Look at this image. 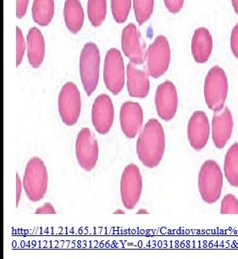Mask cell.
I'll use <instances>...</instances> for the list:
<instances>
[{"label":"cell","mask_w":238,"mask_h":259,"mask_svg":"<svg viewBox=\"0 0 238 259\" xmlns=\"http://www.w3.org/2000/svg\"><path fill=\"white\" fill-rule=\"evenodd\" d=\"M154 0H133V7L138 24L143 25L150 19L154 11Z\"/></svg>","instance_id":"cell-24"},{"label":"cell","mask_w":238,"mask_h":259,"mask_svg":"<svg viewBox=\"0 0 238 259\" xmlns=\"http://www.w3.org/2000/svg\"><path fill=\"white\" fill-rule=\"evenodd\" d=\"M107 12L106 0H88V16L91 24L94 27H100L105 20Z\"/></svg>","instance_id":"cell-23"},{"label":"cell","mask_w":238,"mask_h":259,"mask_svg":"<svg viewBox=\"0 0 238 259\" xmlns=\"http://www.w3.org/2000/svg\"><path fill=\"white\" fill-rule=\"evenodd\" d=\"M137 213L138 214H148V211L146 209H140Z\"/></svg>","instance_id":"cell-34"},{"label":"cell","mask_w":238,"mask_h":259,"mask_svg":"<svg viewBox=\"0 0 238 259\" xmlns=\"http://www.w3.org/2000/svg\"><path fill=\"white\" fill-rule=\"evenodd\" d=\"M223 188V175L220 166L214 160H207L199 174V190L206 203L214 204L220 199Z\"/></svg>","instance_id":"cell-3"},{"label":"cell","mask_w":238,"mask_h":259,"mask_svg":"<svg viewBox=\"0 0 238 259\" xmlns=\"http://www.w3.org/2000/svg\"><path fill=\"white\" fill-rule=\"evenodd\" d=\"M54 14L53 0H34L32 5V17L39 26L50 24Z\"/></svg>","instance_id":"cell-21"},{"label":"cell","mask_w":238,"mask_h":259,"mask_svg":"<svg viewBox=\"0 0 238 259\" xmlns=\"http://www.w3.org/2000/svg\"><path fill=\"white\" fill-rule=\"evenodd\" d=\"M27 57L33 68L42 65L45 55V42L39 29L32 27L27 34Z\"/></svg>","instance_id":"cell-19"},{"label":"cell","mask_w":238,"mask_h":259,"mask_svg":"<svg viewBox=\"0 0 238 259\" xmlns=\"http://www.w3.org/2000/svg\"><path fill=\"white\" fill-rule=\"evenodd\" d=\"M209 119L203 111H197L191 116L188 125V141L195 151H202L209 139Z\"/></svg>","instance_id":"cell-14"},{"label":"cell","mask_w":238,"mask_h":259,"mask_svg":"<svg viewBox=\"0 0 238 259\" xmlns=\"http://www.w3.org/2000/svg\"><path fill=\"white\" fill-rule=\"evenodd\" d=\"M114 118L111 99L105 94H102L95 99L92 109V122L96 131L100 135L108 134L111 130Z\"/></svg>","instance_id":"cell-13"},{"label":"cell","mask_w":238,"mask_h":259,"mask_svg":"<svg viewBox=\"0 0 238 259\" xmlns=\"http://www.w3.org/2000/svg\"><path fill=\"white\" fill-rule=\"evenodd\" d=\"M64 16L67 28L73 34L82 29L84 22V11L79 0H67L64 9Z\"/></svg>","instance_id":"cell-20"},{"label":"cell","mask_w":238,"mask_h":259,"mask_svg":"<svg viewBox=\"0 0 238 259\" xmlns=\"http://www.w3.org/2000/svg\"><path fill=\"white\" fill-rule=\"evenodd\" d=\"M127 90L131 97L140 99L147 97L150 90L148 73L137 68L132 62L127 66Z\"/></svg>","instance_id":"cell-17"},{"label":"cell","mask_w":238,"mask_h":259,"mask_svg":"<svg viewBox=\"0 0 238 259\" xmlns=\"http://www.w3.org/2000/svg\"><path fill=\"white\" fill-rule=\"evenodd\" d=\"M230 47L234 56L238 59V23L233 28L230 37Z\"/></svg>","instance_id":"cell-29"},{"label":"cell","mask_w":238,"mask_h":259,"mask_svg":"<svg viewBox=\"0 0 238 259\" xmlns=\"http://www.w3.org/2000/svg\"><path fill=\"white\" fill-rule=\"evenodd\" d=\"M168 11L172 14H177L182 10L184 0H164Z\"/></svg>","instance_id":"cell-28"},{"label":"cell","mask_w":238,"mask_h":259,"mask_svg":"<svg viewBox=\"0 0 238 259\" xmlns=\"http://www.w3.org/2000/svg\"><path fill=\"white\" fill-rule=\"evenodd\" d=\"M47 167L42 159L32 157L25 169L22 185L30 201L37 202L45 196L48 189Z\"/></svg>","instance_id":"cell-2"},{"label":"cell","mask_w":238,"mask_h":259,"mask_svg":"<svg viewBox=\"0 0 238 259\" xmlns=\"http://www.w3.org/2000/svg\"><path fill=\"white\" fill-rule=\"evenodd\" d=\"M103 81L110 92L117 96L125 85L124 61L117 49H110L106 54L103 66Z\"/></svg>","instance_id":"cell-8"},{"label":"cell","mask_w":238,"mask_h":259,"mask_svg":"<svg viewBox=\"0 0 238 259\" xmlns=\"http://www.w3.org/2000/svg\"><path fill=\"white\" fill-rule=\"evenodd\" d=\"M213 50V40L209 30L201 27L197 29L192 40V53L198 63H205Z\"/></svg>","instance_id":"cell-18"},{"label":"cell","mask_w":238,"mask_h":259,"mask_svg":"<svg viewBox=\"0 0 238 259\" xmlns=\"http://www.w3.org/2000/svg\"><path fill=\"white\" fill-rule=\"evenodd\" d=\"M170 61L169 42L164 36H158L147 51L148 74L159 78L167 72Z\"/></svg>","instance_id":"cell-9"},{"label":"cell","mask_w":238,"mask_h":259,"mask_svg":"<svg viewBox=\"0 0 238 259\" xmlns=\"http://www.w3.org/2000/svg\"><path fill=\"white\" fill-rule=\"evenodd\" d=\"M114 214H125V211L122 210H117L116 211H114Z\"/></svg>","instance_id":"cell-35"},{"label":"cell","mask_w":238,"mask_h":259,"mask_svg":"<svg viewBox=\"0 0 238 259\" xmlns=\"http://www.w3.org/2000/svg\"><path fill=\"white\" fill-rule=\"evenodd\" d=\"M225 177L233 187H238V143L233 144L225 154Z\"/></svg>","instance_id":"cell-22"},{"label":"cell","mask_w":238,"mask_h":259,"mask_svg":"<svg viewBox=\"0 0 238 259\" xmlns=\"http://www.w3.org/2000/svg\"><path fill=\"white\" fill-rule=\"evenodd\" d=\"M120 122L122 132L127 138H135L143 127V111L142 106L133 101L123 103L120 113Z\"/></svg>","instance_id":"cell-15"},{"label":"cell","mask_w":238,"mask_h":259,"mask_svg":"<svg viewBox=\"0 0 238 259\" xmlns=\"http://www.w3.org/2000/svg\"><path fill=\"white\" fill-rule=\"evenodd\" d=\"M21 185H22V183L20 180V177L18 175H16V204H17V206H18L20 199H21Z\"/></svg>","instance_id":"cell-32"},{"label":"cell","mask_w":238,"mask_h":259,"mask_svg":"<svg viewBox=\"0 0 238 259\" xmlns=\"http://www.w3.org/2000/svg\"><path fill=\"white\" fill-rule=\"evenodd\" d=\"M36 214H55L56 211L52 204L49 202L44 204L43 206L37 208L35 211Z\"/></svg>","instance_id":"cell-31"},{"label":"cell","mask_w":238,"mask_h":259,"mask_svg":"<svg viewBox=\"0 0 238 259\" xmlns=\"http://www.w3.org/2000/svg\"><path fill=\"white\" fill-rule=\"evenodd\" d=\"M228 95V81L224 70L220 66L212 67L204 82V98L207 106L214 111L225 107Z\"/></svg>","instance_id":"cell-4"},{"label":"cell","mask_w":238,"mask_h":259,"mask_svg":"<svg viewBox=\"0 0 238 259\" xmlns=\"http://www.w3.org/2000/svg\"><path fill=\"white\" fill-rule=\"evenodd\" d=\"M221 214H238V200L232 194H228L223 198L220 206Z\"/></svg>","instance_id":"cell-26"},{"label":"cell","mask_w":238,"mask_h":259,"mask_svg":"<svg viewBox=\"0 0 238 259\" xmlns=\"http://www.w3.org/2000/svg\"><path fill=\"white\" fill-rule=\"evenodd\" d=\"M98 145L95 135L88 127H83L77 135L76 153L82 169L90 172L94 169L98 159Z\"/></svg>","instance_id":"cell-10"},{"label":"cell","mask_w":238,"mask_h":259,"mask_svg":"<svg viewBox=\"0 0 238 259\" xmlns=\"http://www.w3.org/2000/svg\"><path fill=\"white\" fill-rule=\"evenodd\" d=\"M29 0H16V16L21 19L27 13Z\"/></svg>","instance_id":"cell-30"},{"label":"cell","mask_w":238,"mask_h":259,"mask_svg":"<svg viewBox=\"0 0 238 259\" xmlns=\"http://www.w3.org/2000/svg\"><path fill=\"white\" fill-rule=\"evenodd\" d=\"M132 7V0H111L113 17L117 23H124L127 21Z\"/></svg>","instance_id":"cell-25"},{"label":"cell","mask_w":238,"mask_h":259,"mask_svg":"<svg viewBox=\"0 0 238 259\" xmlns=\"http://www.w3.org/2000/svg\"><path fill=\"white\" fill-rule=\"evenodd\" d=\"M165 135L157 119L148 120L137 141V153L142 163L148 167H157L164 156Z\"/></svg>","instance_id":"cell-1"},{"label":"cell","mask_w":238,"mask_h":259,"mask_svg":"<svg viewBox=\"0 0 238 259\" xmlns=\"http://www.w3.org/2000/svg\"><path fill=\"white\" fill-rule=\"evenodd\" d=\"M157 113L164 121L174 118L178 108L177 91L170 81H165L157 88L155 94Z\"/></svg>","instance_id":"cell-12"},{"label":"cell","mask_w":238,"mask_h":259,"mask_svg":"<svg viewBox=\"0 0 238 259\" xmlns=\"http://www.w3.org/2000/svg\"><path fill=\"white\" fill-rule=\"evenodd\" d=\"M234 122L230 109L225 106L221 111H214L212 118V140L218 149L226 146L232 135Z\"/></svg>","instance_id":"cell-16"},{"label":"cell","mask_w":238,"mask_h":259,"mask_svg":"<svg viewBox=\"0 0 238 259\" xmlns=\"http://www.w3.org/2000/svg\"><path fill=\"white\" fill-rule=\"evenodd\" d=\"M143 191V180L139 167L131 163L125 167L121 180V196L125 207L135 208Z\"/></svg>","instance_id":"cell-7"},{"label":"cell","mask_w":238,"mask_h":259,"mask_svg":"<svg viewBox=\"0 0 238 259\" xmlns=\"http://www.w3.org/2000/svg\"><path fill=\"white\" fill-rule=\"evenodd\" d=\"M16 66H18L22 61L24 56L26 45H25L24 37L21 30L18 27H16Z\"/></svg>","instance_id":"cell-27"},{"label":"cell","mask_w":238,"mask_h":259,"mask_svg":"<svg viewBox=\"0 0 238 259\" xmlns=\"http://www.w3.org/2000/svg\"><path fill=\"white\" fill-rule=\"evenodd\" d=\"M100 55L97 45L88 42L82 49L80 56V76L85 92L92 96L98 86L99 80Z\"/></svg>","instance_id":"cell-5"},{"label":"cell","mask_w":238,"mask_h":259,"mask_svg":"<svg viewBox=\"0 0 238 259\" xmlns=\"http://www.w3.org/2000/svg\"><path fill=\"white\" fill-rule=\"evenodd\" d=\"M231 1H232V6L235 10V12L238 15V0H231Z\"/></svg>","instance_id":"cell-33"},{"label":"cell","mask_w":238,"mask_h":259,"mask_svg":"<svg viewBox=\"0 0 238 259\" xmlns=\"http://www.w3.org/2000/svg\"><path fill=\"white\" fill-rule=\"evenodd\" d=\"M122 47L125 56L134 65H143L147 60V51L140 32L130 23L122 31Z\"/></svg>","instance_id":"cell-11"},{"label":"cell","mask_w":238,"mask_h":259,"mask_svg":"<svg viewBox=\"0 0 238 259\" xmlns=\"http://www.w3.org/2000/svg\"><path fill=\"white\" fill-rule=\"evenodd\" d=\"M58 113L67 126H73L79 120L82 102L77 85L69 82L61 89L58 101Z\"/></svg>","instance_id":"cell-6"}]
</instances>
